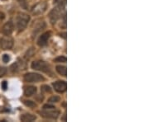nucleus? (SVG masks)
<instances>
[{
    "label": "nucleus",
    "mask_w": 149,
    "mask_h": 122,
    "mask_svg": "<svg viewBox=\"0 0 149 122\" xmlns=\"http://www.w3.org/2000/svg\"><path fill=\"white\" fill-rule=\"evenodd\" d=\"M30 21V16L24 12H18L16 17V26L19 31H22L27 27Z\"/></svg>",
    "instance_id": "nucleus-1"
},
{
    "label": "nucleus",
    "mask_w": 149,
    "mask_h": 122,
    "mask_svg": "<svg viewBox=\"0 0 149 122\" xmlns=\"http://www.w3.org/2000/svg\"><path fill=\"white\" fill-rule=\"evenodd\" d=\"M31 67L34 70L41 71V72L46 73V74H51L52 73L51 66L47 62H45L43 60H36V61H33L32 64H31Z\"/></svg>",
    "instance_id": "nucleus-2"
},
{
    "label": "nucleus",
    "mask_w": 149,
    "mask_h": 122,
    "mask_svg": "<svg viewBox=\"0 0 149 122\" xmlns=\"http://www.w3.org/2000/svg\"><path fill=\"white\" fill-rule=\"evenodd\" d=\"M64 7L65 6L58 5L56 8H53L52 10L50 12L49 19H50V21L52 22V24L56 23L59 18L61 17V12H62V10H63Z\"/></svg>",
    "instance_id": "nucleus-3"
},
{
    "label": "nucleus",
    "mask_w": 149,
    "mask_h": 122,
    "mask_svg": "<svg viewBox=\"0 0 149 122\" xmlns=\"http://www.w3.org/2000/svg\"><path fill=\"white\" fill-rule=\"evenodd\" d=\"M23 79L27 83H40L44 81V78L39 74L36 73H27L24 75Z\"/></svg>",
    "instance_id": "nucleus-4"
},
{
    "label": "nucleus",
    "mask_w": 149,
    "mask_h": 122,
    "mask_svg": "<svg viewBox=\"0 0 149 122\" xmlns=\"http://www.w3.org/2000/svg\"><path fill=\"white\" fill-rule=\"evenodd\" d=\"M46 28V22L43 20H37L32 25V37L34 38L38 33Z\"/></svg>",
    "instance_id": "nucleus-5"
},
{
    "label": "nucleus",
    "mask_w": 149,
    "mask_h": 122,
    "mask_svg": "<svg viewBox=\"0 0 149 122\" xmlns=\"http://www.w3.org/2000/svg\"><path fill=\"white\" fill-rule=\"evenodd\" d=\"M41 116L45 118V119H57L60 115V112L56 110H52V109H48V110H44L42 112H40Z\"/></svg>",
    "instance_id": "nucleus-6"
},
{
    "label": "nucleus",
    "mask_w": 149,
    "mask_h": 122,
    "mask_svg": "<svg viewBox=\"0 0 149 122\" xmlns=\"http://www.w3.org/2000/svg\"><path fill=\"white\" fill-rule=\"evenodd\" d=\"M13 46V40L8 36H6L0 39V47L2 50H11Z\"/></svg>",
    "instance_id": "nucleus-7"
},
{
    "label": "nucleus",
    "mask_w": 149,
    "mask_h": 122,
    "mask_svg": "<svg viewBox=\"0 0 149 122\" xmlns=\"http://www.w3.org/2000/svg\"><path fill=\"white\" fill-rule=\"evenodd\" d=\"M47 8V3L46 2H40L34 5L32 8V13L33 15H40L42 14Z\"/></svg>",
    "instance_id": "nucleus-8"
},
{
    "label": "nucleus",
    "mask_w": 149,
    "mask_h": 122,
    "mask_svg": "<svg viewBox=\"0 0 149 122\" xmlns=\"http://www.w3.org/2000/svg\"><path fill=\"white\" fill-rule=\"evenodd\" d=\"M13 29H14L13 23L12 21H8L2 27L1 32H2V33L4 36H8L9 37L11 34L13 33Z\"/></svg>",
    "instance_id": "nucleus-9"
},
{
    "label": "nucleus",
    "mask_w": 149,
    "mask_h": 122,
    "mask_svg": "<svg viewBox=\"0 0 149 122\" xmlns=\"http://www.w3.org/2000/svg\"><path fill=\"white\" fill-rule=\"evenodd\" d=\"M53 88L55 91H56L59 93H62L66 91L67 84L65 81H56L53 83Z\"/></svg>",
    "instance_id": "nucleus-10"
},
{
    "label": "nucleus",
    "mask_w": 149,
    "mask_h": 122,
    "mask_svg": "<svg viewBox=\"0 0 149 122\" xmlns=\"http://www.w3.org/2000/svg\"><path fill=\"white\" fill-rule=\"evenodd\" d=\"M51 36H52V32H45V33H43V34H42L40 36L39 39L37 40V45L39 46H44V45H46L47 44L50 37H51Z\"/></svg>",
    "instance_id": "nucleus-11"
},
{
    "label": "nucleus",
    "mask_w": 149,
    "mask_h": 122,
    "mask_svg": "<svg viewBox=\"0 0 149 122\" xmlns=\"http://www.w3.org/2000/svg\"><path fill=\"white\" fill-rule=\"evenodd\" d=\"M24 95L26 96H33L36 92H37V88L34 87V86H27V87H24Z\"/></svg>",
    "instance_id": "nucleus-12"
},
{
    "label": "nucleus",
    "mask_w": 149,
    "mask_h": 122,
    "mask_svg": "<svg viewBox=\"0 0 149 122\" xmlns=\"http://www.w3.org/2000/svg\"><path fill=\"white\" fill-rule=\"evenodd\" d=\"M36 119H37L36 116H34V115H32V114H29V113L23 114V115H22L21 117H20V120L23 122L34 121Z\"/></svg>",
    "instance_id": "nucleus-13"
},
{
    "label": "nucleus",
    "mask_w": 149,
    "mask_h": 122,
    "mask_svg": "<svg viewBox=\"0 0 149 122\" xmlns=\"http://www.w3.org/2000/svg\"><path fill=\"white\" fill-rule=\"evenodd\" d=\"M56 72L58 73L59 74L63 76V77H66V74H67V69H66V67L65 66H63V65H57L56 67Z\"/></svg>",
    "instance_id": "nucleus-14"
},
{
    "label": "nucleus",
    "mask_w": 149,
    "mask_h": 122,
    "mask_svg": "<svg viewBox=\"0 0 149 122\" xmlns=\"http://www.w3.org/2000/svg\"><path fill=\"white\" fill-rule=\"evenodd\" d=\"M23 103H24L25 106H27V107H30V108H35V107H37V104L32 101L25 100V101H23Z\"/></svg>",
    "instance_id": "nucleus-15"
},
{
    "label": "nucleus",
    "mask_w": 149,
    "mask_h": 122,
    "mask_svg": "<svg viewBox=\"0 0 149 122\" xmlns=\"http://www.w3.org/2000/svg\"><path fill=\"white\" fill-rule=\"evenodd\" d=\"M66 57L65 56H58L56 59H54V62L56 63H65L66 62Z\"/></svg>",
    "instance_id": "nucleus-16"
},
{
    "label": "nucleus",
    "mask_w": 149,
    "mask_h": 122,
    "mask_svg": "<svg viewBox=\"0 0 149 122\" xmlns=\"http://www.w3.org/2000/svg\"><path fill=\"white\" fill-rule=\"evenodd\" d=\"M60 100H61L60 96H51L48 99V102H50V103H56V102L60 101Z\"/></svg>",
    "instance_id": "nucleus-17"
},
{
    "label": "nucleus",
    "mask_w": 149,
    "mask_h": 122,
    "mask_svg": "<svg viewBox=\"0 0 149 122\" xmlns=\"http://www.w3.org/2000/svg\"><path fill=\"white\" fill-rule=\"evenodd\" d=\"M42 91H44V92H52V89H51V88L47 86V85H43L42 86Z\"/></svg>",
    "instance_id": "nucleus-18"
},
{
    "label": "nucleus",
    "mask_w": 149,
    "mask_h": 122,
    "mask_svg": "<svg viewBox=\"0 0 149 122\" xmlns=\"http://www.w3.org/2000/svg\"><path fill=\"white\" fill-rule=\"evenodd\" d=\"M3 61L4 62V63H8L9 60H10V57H9V55L8 54H3Z\"/></svg>",
    "instance_id": "nucleus-19"
},
{
    "label": "nucleus",
    "mask_w": 149,
    "mask_h": 122,
    "mask_svg": "<svg viewBox=\"0 0 149 122\" xmlns=\"http://www.w3.org/2000/svg\"><path fill=\"white\" fill-rule=\"evenodd\" d=\"M6 72H7V69H6V68L0 66V78H1V77H3V75L5 74Z\"/></svg>",
    "instance_id": "nucleus-20"
},
{
    "label": "nucleus",
    "mask_w": 149,
    "mask_h": 122,
    "mask_svg": "<svg viewBox=\"0 0 149 122\" xmlns=\"http://www.w3.org/2000/svg\"><path fill=\"white\" fill-rule=\"evenodd\" d=\"M53 108H55L53 106H52V105H45V106H43V109L44 110H48V109H53Z\"/></svg>",
    "instance_id": "nucleus-21"
},
{
    "label": "nucleus",
    "mask_w": 149,
    "mask_h": 122,
    "mask_svg": "<svg viewBox=\"0 0 149 122\" xmlns=\"http://www.w3.org/2000/svg\"><path fill=\"white\" fill-rule=\"evenodd\" d=\"M7 88H8V83H7L6 81H3V82L2 83V88H3V90H6Z\"/></svg>",
    "instance_id": "nucleus-22"
}]
</instances>
